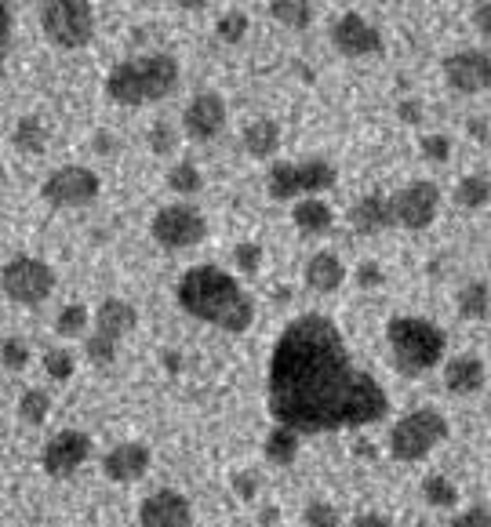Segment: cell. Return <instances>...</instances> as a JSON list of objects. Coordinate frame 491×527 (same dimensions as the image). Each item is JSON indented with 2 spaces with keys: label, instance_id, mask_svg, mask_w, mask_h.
Wrapping results in <instances>:
<instances>
[{
  "label": "cell",
  "instance_id": "1",
  "mask_svg": "<svg viewBox=\"0 0 491 527\" xmlns=\"http://www.w3.org/2000/svg\"><path fill=\"white\" fill-rule=\"evenodd\" d=\"M266 397L277 426L299 437L371 426L390 411L386 389L357 368L342 331L324 313H302L281 331Z\"/></svg>",
  "mask_w": 491,
  "mask_h": 527
},
{
  "label": "cell",
  "instance_id": "2",
  "mask_svg": "<svg viewBox=\"0 0 491 527\" xmlns=\"http://www.w3.org/2000/svg\"><path fill=\"white\" fill-rule=\"evenodd\" d=\"M175 299H179V306L190 317L204 320V324H215L222 331H233V335L248 331L251 320H255V306L244 295L241 280L219 266H208V262L182 273Z\"/></svg>",
  "mask_w": 491,
  "mask_h": 527
},
{
  "label": "cell",
  "instance_id": "3",
  "mask_svg": "<svg viewBox=\"0 0 491 527\" xmlns=\"http://www.w3.org/2000/svg\"><path fill=\"white\" fill-rule=\"evenodd\" d=\"M179 62L168 51L157 55H135V59L117 62L106 77V95L117 106H150V102L168 99L179 88Z\"/></svg>",
  "mask_w": 491,
  "mask_h": 527
},
{
  "label": "cell",
  "instance_id": "4",
  "mask_svg": "<svg viewBox=\"0 0 491 527\" xmlns=\"http://www.w3.org/2000/svg\"><path fill=\"white\" fill-rule=\"evenodd\" d=\"M386 342L393 349V368L404 378L437 368L448 353V335L426 317H393L386 324Z\"/></svg>",
  "mask_w": 491,
  "mask_h": 527
},
{
  "label": "cell",
  "instance_id": "5",
  "mask_svg": "<svg viewBox=\"0 0 491 527\" xmlns=\"http://www.w3.org/2000/svg\"><path fill=\"white\" fill-rule=\"evenodd\" d=\"M339 179V171L331 160H277L266 175V193L273 200H302L310 197V193H321V189H331Z\"/></svg>",
  "mask_w": 491,
  "mask_h": 527
},
{
  "label": "cell",
  "instance_id": "6",
  "mask_svg": "<svg viewBox=\"0 0 491 527\" xmlns=\"http://www.w3.org/2000/svg\"><path fill=\"white\" fill-rule=\"evenodd\" d=\"M451 426L437 408H419L404 415L390 433V451L397 462H422L441 440H448Z\"/></svg>",
  "mask_w": 491,
  "mask_h": 527
},
{
  "label": "cell",
  "instance_id": "7",
  "mask_svg": "<svg viewBox=\"0 0 491 527\" xmlns=\"http://www.w3.org/2000/svg\"><path fill=\"white\" fill-rule=\"evenodd\" d=\"M41 30L62 51L84 48L95 37V8L88 0H51L41 8Z\"/></svg>",
  "mask_w": 491,
  "mask_h": 527
},
{
  "label": "cell",
  "instance_id": "8",
  "mask_svg": "<svg viewBox=\"0 0 491 527\" xmlns=\"http://www.w3.org/2000/svg\"><path fill=\"white\" fill-rule=\"evenodd\" d=\"M139 324V309L124 299H106L95 309V331L84 342L91 364H113L117 360V346L124 342V335H131Z\"/></svg>",
  "mask_w": 491,
  "mask_h": 527
},
{
  "label": "cell",
  "instance_id": "9",
  "mask_svg": "<svg viewBox=\"0 0 491 527\" xmlns=\"http://www.w3.org/2000/svg\"><path fill=\"white\" fill-rule=\"evenodd\" d=\"M0 291L15 306H41L55 291V269L33 255H15L0 266Z\"/></svg>",
  "mask_w": 491,
  "mask_h": 527
},
{
  "label": "cell",
  "instance_id": "10",
  "mask_svg": "<svg viewBox=\"0 0 491 527\" xmlns=\"http://www.w3.org/2000/svg\"><path fill=\"white\" fill-rule=\"evenodd\" d=\"M150 233L161 248L182 251V248L201 244V240L208 237V219H204L197 208H190V204H168V208H161L153 215Z\"/></svg>",
  "mask_w": 491,
  "mask_h": 527
},
{
  "label": "cell",
  "instance_id": "11",
  "mask_svg": "<svg viewBox=\"0 0 491 527\" xmlns=\"http://www.w3.org/2000/svg\"><path fill=\"white\" fill-rule=\"evenodd\" d=\"M102 193V179L84 164H66V168H55L44 179L41 197L48 200L51 208H84Z\"/></svg>",
  "mask_w": 491,
  "mask_h": 527
},
{
  "label": "cell",
  "instance_id": "12",
  "mask_svg": "<svg viewBox=\"0 0 491 527\" xmlns=\"http://www.w3.org/2000/svg\"><path fill=\"white\" fill-rule=\"evenodd\" d=\"M386 204H390L393 226L426 229L441 211V189L433 182H411V186L397 189L393 197H386Z\"/></svg>",
  "mask_w": 491,
  "mask_h": 527
},
{
  "label": "cell",
  "instance_id": "13",
  "mask_svg": "<svg viewBox=\"0 0 491 527\" xmlns=\"http://www.w3.org/2000/svg\"><path fill=\"white\" fill-rule=\"evenodd\" d=\"M91 451H95V444H91L88 433H81V429H62V433H55V437L44 444L41 466L48 477L66 480L88 462Z\"/></svg>",
  "mask_w": 491,
  "mask_h": 527
},
{
  "label": "cell",
  "instance_id": "14",
  "mask_svg": "<svg viewBox=\"0 0 491 527\" xmlns=\"http://www.w3.org/2000/svg\"><path fill=\"white\" fill-rule=\"evenodd\" d=\"M142 527H193V506L190 498L175 488H161L142 498L139 506Z\"/></svg>",
  "mask_w": 491,
  "mask_h": 527
},
{
  "label": "cell",
  "instance_id": "15",
  "mask_svg": "<svg viewBox=\"0 0 491 527\" xmlns=\"http://www.w3.org/2000/svg\"><path fill=\"white\" fill-rule=\"evenodd\" d=\"M444 77L462 95H481L491 88V55L488 51H455L444 59Z\"/></svg>",
  "mask_w": 491,
  "mask_h": 527
},
{
  "label": "cell",
  "instance_id": "16",
  "mask_svg": "<svg viewBox=\"0 0 491 527\" xmlns=\"http://www.w3.org/2000/svg\"><path fill=\"white\" fill-rule=\"evenodd\" d=\"M331 44H335L346 59H364V55H379L382 51V33L375 30L364 15L346 11V15L331 26Z\"/></svg>",
  "mask_w": 491,
  "mask_h": 527
},
{
  "label": "cell",
  "instance_id": "17",
  "mask_svg": "<svg viewBox=\"0 0 491 527\" xmlns=\"http://www.w3.org/2000/svg\"><path fill=\"white\" fill-rule=\"evenodd\" d=\"M182 128L193 142H208L226 128V102L219 91H201L182 113Z\"/></svg>",
  "mask_w": 491,
  "mask_h": 527
},
{
  "label": "cell",
  "instance_id": "18",
  "mask_svg": "<svg viewBox=\"0 0 491 527\" xmlns=\"http://www.w3.org/2000/svg\"><path fill=\"white\" fill-rule=\"evenodd\" d=\"M150 458L153 455L146 444H117V448L106 451V458H102V473H106L113 484H135V480L146 477Z\"/></svg>",
  "mask_w": 491,
  "mask_h": 527
},
{
  "label": "cell",
  "instance_id": "19",
  "mask_svg": "<svg viewBox=\"0 0 491 527\" xmlns=\"http://www.w3.org/2000/svg\"><path fill=\"white\" fill-rule=\"evenodd\" d=\"M350 222H353V229H357L361 237L382 233V229L393 226L390 204H386V197H382V193H368V197H361L350 208Z\"/></svg>",
  "mask_w": 491,
  "mask_h": 527
},
{
  "label": "cell",
  "instance_id": "20",
  "mask_svg": "<svg viewBox=\"0 0 491 527\" xmlns=\"http://www.w3.org/2000/svg\"><path fill=\"white\" fill-rule=\"evenodd\" d=\"M342 280H346V266H342V259L335 251H317V255L306 262V284H310L313 291H321V295L339 291Z\"/></svg>",
  "mask_w": 491,
  "mask_h": 527
},
{
  "label": "cell",
  "instance_id": "21",
  "mask_svg": "<svg viewBox=\"0 0 491 527\" xmlns=\"http://www.w3.org/2000/svg\"><path fill=\"white\" fill-rule=\"evenodd\" d=\"M484 378H488V368H484L481 357H455L444 368L448 393H477V389H484Z\"/></svg>",
  "mask_w": 491,
  "mask_h": 527
},
{
  "label": "cell",
  "instance_id": "22",
  "mask_svg": "<svg viewBox=\"0 0 491 527\" xmlns=\"http://www.w3.org/2000/svg\"><path fill=\"white\" fill-rule=\"evenodd\" d=\"M241 142H244V150H248L251 157L266 160V157L277 153V146H281V128H277V120L259 117V120H251V124H244Z\"/></svg>",
  "mask_w": 491,
  "mask_h": 527
},
{
  "label": "cell",
  "instance_id": "23",
  "mask_svg": "<svg viewBox=\"0 0 491 527\" xmlns=\"http://www.w3.org/2000/svg\"><path fill=\"white\" fill-rule=\"evenodd\" d=\"M291 222L302 229V233H310V237H317V233H328L331 222H335V215H331V208L324 204V200H313V197H302L295 208H291Z\"/></svg>",
  "mask_w": 491,
  "mask_h": 527
},
{
  "label": "cell",
  "instance_id": "24",
  "mask_svg": "<svg viewBox=\"0 0 491 527\" xmlns=\"http://www.w3.org/2000/svg\"><path fill=\"white\" fill-rule=\"evenodd\" d=\"M299 448H302V437L299 433H291V429L277 426L266 437V444H262V451H266V462H273V466H291L295 458H299Z\"/></svg>",
  "mask_w": 491,
  "mask_h": 527
},
{
  "label": "cell",
  "instance_id": "25",
  "mask_svg": "<svg viewBox=\"0 0 491 527\" xmlns=\"http://www.w3.org/2000/svg\"><path fill=\"white\" fill-rule=\"evenodd\" d=\"M488 309H491V299H488V280H473L466 288L459 291V313L466 320H488Z\"/></svg>",
  "mask_w": 491,
  "mask_h": 527
},
{
  "label": "cell",
  "instance_id": "26",
  "mask_svg": "<svg viewBox=\"0 0 491 527\" xmlns=\"http://www.w3.org/2000/svg\"><path fill=\"white\" fill-rule=\"evenodd\" d=\"M11 142H15V150H22V153H44L48 150V128H44L37 117H22L19 124H15Z\"/></svg>",
  "mask_w": 491,
  "mask_h": 527
},
{
  "label": "cell",
  "instance_id": "27",
  "mask_svg": "<svg viewBox=\"0 0 491 527\" xmlns=\"http://www.w3.org/2000/svg\"><path fill=\"white\" fill-rule=\"evenodd\" d=\"M491 197V182L488 175H466V179L455 186V200H459V208L466 211H481Z\"/></svg>",
  "mask_w": 491,
  "mask_h": 527
},
{
  "label": "cell",
  "instance_id": "28",
  "mask_svg": "<svg viewBox=\"0 0 491 527\" xmlns=\"http://www.w3.org/2000/svg\"><path fill=\"white\" fill-rule=\"evenodd\" d=\"M270 15L281 22V26H291V30H306L313 22V8L306 0H273Z\"/></svg>",
  "mask_w": 491,
  "mask_h": 527
},
{
  "label": "cell",
  "instance_id": "29",
  "mask_svg": "<svg viewBox=\"0 0 491 527\" xmlns=\"http://www.w3.org/2000/svg\"><path fill=\"white\" fill-rule=\"evenodd\" d=\"M51 415V397L44 389H26L19 400V418L26 426H44Z\"/></svg>",
  "mask_w": 491,
  "mask_h": 527
},
{
  "label": "cell",
  "instance_id": "30",
  "mask_svg": "<svg viewBox=\"0 0 491 527\" xmlns=\"http://www.w3.org/2000/svg\"><path fill=\"white\" fill-rule=\"evenodd\" d=\"M422 498L437 509H451L459 502V488L448 477H441V473H430V477L422 480Z\"/></svg>",
  "mask_w": 491,
  "mask_h": 527
},
{
  "label": "cell",
  "instance_id": "31",
  "mask_svg": "<svg viewBox=\"0 0 491 527\" xmlns=\"http://www.w3.org/2000/svg\"><path fill=\"white\" fill-rule=\"evenodd\" d=\"M84 328H88V306H84V302H70V306L59 313V320H55V335H62V339H73V335H81Z\"/></svg>",
  "mask_w": 491,
  "mask_h": 527
},
{
  "label": "cell",
  "instance_id": "32",
  "mask_svg": "<svg viewBox=\"0 0 491 527\" xmlns=\"http://www.w3.org/2000/svg\"><path fill=\"white\" fill-rule=\"evenodd\" d=\"M168 186L175 189V193H197V189L204 186V179H201V171H197V164L182 160V164H175V168L168 171Z\"/></svg>",
  "mask_w": 491,
  "mask_h": 527
},
{
  "label": "cell",
  "instance_id": "33",
  "mask_svg": "<svg viewBox=\"0 0 491 527\" xmlns=\"http://www.w3.org/2000/svg\"><path fill=\"white\" fill-rule=\"evenodd\" d=\"M302 520H306V527H339L342 524L339 509L331 506V502H324V498H313L310 506L302 509Z\"/></svg>",
  "mask_w": 491,
  "mask_h": 527
},
{
  "label": "cell",
  "instance_id": "34",
  "mask_svg": "<svg viewBox=\"0 0 491 527\" xmlns=\"http://www.w3.org/2000/svg\"><path fill=\"white\" fill-rule=\"evenodd\" d=\"M215 33H219V40H226V44H237V40H244V33H248V15L244 11H226V15H219V22H215Z\"/></svg>",
  "mask_w": 491,
  "mask_h": 527
},
{
  "label": "cell",
  "instance_id": "35",
  "mask_svg": "<svg viewBox=\"0 0 491 527\" xmlns=\"http://www.w3.org/2000/svg\"><path fill=\"white\" fill-rule=\"evenodd\" d=\"M146 142H150V150L157 153V157H168V153L179 146V131L171 128L168 120H157L150 128V135H146Z\"/></svg>",
  "mask_w": 491,
  "mask_h": 527
},
{
  "label": "cell",
  "instance_id": "36",
  "mask_svg": "<svg viewBox=\"0 0 491 527\" xmlns=\"http://www.w3.org/2000/svg\"><path fill=\"white\" fill-rule=\"evenodd\" d=\"M0 364L8 371H22L30 364V346L22 339H4L0 342Z\"/></svg>",
  "mask_w": 491,
  "mask_h": 527
},
{
  "label": "cell",
  "instance_id": "37",
  "mask_svg": "<svg viewBox=\"0 0 491 527\" xmlns=\"http://www.w3.org/2000/svg\"><path fill=\"white\" fill-rule=\"evenodd\" d=\"M11 33H15V11L0 0V80L8 70V51H11Z\"/></svg>",
  "mask_w": 491,
  "mask_h": 527
},
{
  "label": "cell",
  "instance_id": "38",
  "mask_svg": "<svg viewBox=\"0 0 491 527\" xmlns=\"http://www.w3.org/2000/svg\"><path fill=\"white\" fill-rule=\"evenodd\" d=\"M44 371H48L55 382H66V378L73 375V353H66V349H48V353H44Z\"/></svg>",
  "mask_w": 491,
  "mask_h": 527
},
{
  "label": "cell",
  "instance_id": "39",
  "mask_svg": "<svg viewBox=\"0 0 491 527\" xmlns=\"http://www.w3.org/2000/svg\"><path fill=\"white\" fill-rule=\"evenodd\" d=\"M419 150L426 160H433V164H444V160L451 157V139L448 135H422Z\"/></svg>",
  "mask_w": 491,
  "mask_h": 527
},
{
  "label": "cell",
  "instance_id": "40",
  "mask_svg": "<svg viewBox=\"0 0 491 527\" xmlns=\"http://www.w3.org/2000/svg\"><path fill=\"white\" fill-rule=\"evenodd\" d=\"M233 266L241 269V273H259V266H262V248L259 244H237L233 248Z\"/></svg>",
  "mask_w": 491,
  "mask_h": 527
},
{
  "label": "cell",
  "instance_id": "41",
  "mask_svg": "<svg viewBox=\"0 0 491 527\" xmlns=\"http://www.w3.org/2000/svg\"><path fill=\"white\" fill-rule=\"evenodd\" d=\"M448 527H491V509L484 506H470L466 513H459V517H451Z\"/></svg>",
  "mask_w": 491,
  "mask_h": 527
},
{
  "label": "cell",
  "instance_id": "42",
  "mask_svg": "<svg viewBox=\"0 0 491 527\" xmlns=\"http://www.w3.org/2000/svg\"><path fill=\"white\" fill-rule=\"evenodd\" d=\"M382 269H379V262H361V269H357V284L361 288H382Z\"/></svg>",
  "mask_w": 491,
  "mask_h": 527
},
{
  "label": "cell",
  "instance_id": "43",
  "mask_svg": "<svg viewBox=\"0 0 491 527\" xmlns=\"http://www.w3.org/2000/svg\"><path fill=\"white\" fill-rule=\"evenodd\" d=\"M422 113H426V110H422V102H419V99H404L401 106H397V117H401L404 124H419Z\"/></svg>",
  "mask_w": 491,
  "mask_h": 527
},
{
  "label": "cell",
  "instance_id": "44",
  "mask_svg": "<svg viewBox=\"0 0 491 527\" xmlns=\"http://www.w3.org/2000/svg\"><path fill=\"white\" fill-rule=\"evenodd\" d=\"M233 491L241 498H255L259 495V480L248 477V473H237V477H233Z\"/></svg>",
  "mask_w": 491,
  "mask_h": 527
},
{
  "label": "cell",
  "instance_id": "45",
  "mask_svg": "<svg viewBox=\"0 0 491 527\" xmlns=\"http://www.w3.org/2000/svg\"><path fill=\"white\" fill-rule=\"evenodd\" d=\"M470 139H477L481 146H488V117H470Z\"/></svg>",
  "mask_w": 491,
  "mask_h": 527
},
{
  "label": "cell",
  "instance_id": "46",
  "mask_svg": "<svg viewBox=\"0 0 491 527\" xmlns=\"http://www.w3.org/2000/svg\"><path fill=\"white\" fill-rule=\"evenodd\" d=\"M473 22H477V30H481L484 37H491V4H481V8L473 11Z\"/></svg>",
  "mask_w": 491,
  "mask_h": 527
},
{
  "label": "cell",
  "instance_id": "47",
  "mask_svg": "<svg viewBox=\"0 0 491 527\" xmlns=\"http://www.w3.org/2000/svg\"><path fill=\"white\" fill-rule=\"evenodd\" d=\"M350 527H393L386 517H379V513H364V517H357Z\"/></svg>",
  "mask_w": 491,
  "mask_h": 527
},
{
  "label": "cell",
  "instance_id": "48",
  "mask_svg": "<svg viewBox=\"0 0 491 527\" xmlns=\"http://www.w3.org/2000/svg\"><path fill=\"white\" fill-rule=\"evenodd\" d=\"M164 364H168V371H179L182 368V357L175 353V349H164Z\"/></svg>",
  "mask_w": 491,
  "mask_h": 527
},
{
  "label": "cell",
  "instance_id": "49",
  "mask_svg": "<svg viewBox=\"0 0 491 527\" xmlns=\"http://www.w3.org/2000/svg\"><path fill=\"white\" fill-rule=\"evenodd\" d=\"M95 150H99V153H113V139H110V135H95Z\"/></svg>",
  "mask_w": 491,
  "mask_h": 527
},
{
  "label": "cell",
  "instance_id": "50",
  "mask_svg": "<svg viewBox=\"0 0 491 527\" xmlns=\"http://www.w3.org/2000/svg\"><path fill=\"white\" fill-rule=\"evenodd\" d=\"M273 520H281V509H262L259 513V524H273Z\"/></svg>",
  "mask_w": 491,
  "mask_h": 527
}]
</instances>
